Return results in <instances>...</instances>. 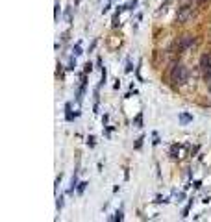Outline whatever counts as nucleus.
I'll return each instance as SVG.
<instances>
[{
	"label": "nucleus",
	"mask_w": 211,
	"mask_h": 222,
	"mask_svg": "<svg viewBox=\"0 0 211 222\" xmlns=\"http://www.w3.org/2000/svg\"><path fill=\"white\" fill-rule=\"evenodd\" d=\"M187 76H189V72H187L185 65H181V63L174 65L172 72H171V80H172V83H176V85H181V83H185V81H187Z\"/></svg>",
	"instance_id": "nucleus-1"
},
{
	"label": "nucleus",
	"mask_w": 211,
	"mask_h": 222,
	"mask_svg": "<svg viewBox=\"0 0 211 222\" xmlns=\"http://www.w3.org/2000/svg\"><path fill=\"white\" fill-rule=\"evenodd\" d=\"M200 67H202V71L204 74H206V80L211 78V56H202V61H200Z\"/></svg>",
	"instance_id": "nucleus-2"
},
{
	"label": "nucleus",
	"mask_w": 211,
	"mask_h": 222,
	"mask_svg": "<svg viewBox=\"0 0 211 222\" xmlns=\"http://www.w3.org/2000/svg\"><path fill=\"white\" fill-rule=\"evenodd\" d=\"M193 13H194V9H193V8H181V11L178 13L176 20H178V22H185L187 19H191V17H193Z\"/></svg>",
	"instance_id": "nucleus-3"
},
{
	"label": "nucleus",
	"mask_w": 211,
	"mask_h": 222,
	"mask_svg": "<svg viewBox=\"0 0 211 222\" xmlns=\"http://www.w3.org/2000/svg\"><path fill=\"white\" fill-rule=\"evenodd\" d=\"M193 43H194V39H193L191 35H184V37L180 39V43H178V50L184 52V50H187V48H191Z\"/></svg>",
	"instance_id": "nucleus-4"
},
{
	"label": "nucleus",
	"mask_w": 211,
	"mask_h": 222,
	"mask_svg": "<svg viewBox=\"0 0 211 222\" xmlns=\"http://www.w3.org/2000/svg\"><path fill=\"white\" fill-rule=\"evenodd\" d=\"M74 189H78V178H76V174L72 176V182H70V187H69V194H72Z\"/></svg>",
	"instance_id": "nucleus-5"
},
{
	"label": "nucleus",
	"mask_w": 211,
	"mask_h": 222,
	"mask_svg": "<svg viewBox=\"0 0 211 222\" xmlns=\"http://www.w3.org/2000/svg\"><path fill=\"white\" fill-rule=\"evenodd\" d=\"M193 120V117L191 115H187V113H180V122L181 124H187V122H191Z\"/></svg>",
	"instance_id": "nucleus-6"
},
{
	"label": "nucleus",
	"mask_w": 211,
	"mask_h": 222,
	"mask_svg": "<svg viewBox=\"0 0 211 222\" xmlns=\"http://www.w3.org/2000/svg\"><path fill=\"white\" fill-rule=\"evenodd\" d=\"M83 52H82V43H76L74 45V56H76V58H78V56H82Z\"/></svg>",
	"instance_id": "nucleus-7"
},
{
	"label": "nucleus",
	"mask_w": 211,
	"mask_h": 222,
	"mask_svg": "<svg viewBox=\"0 0 211 222\" xmlns=\"http://www.w3.org/2000/svg\"><path fill=\"white\" fill-rule=\"evenodd\" d=\"M141 126H143V115L139 113V115L135 117V128H141Z\"/></svg>",
	"instance_id": "nucleus-8"
},
{
	"label": "nucleus",
	"mask_w": 211,
	"mask_h": 222,
	"mask_svg": "<svg viewBox=\"0 0 211 222\" xmlns=\"http://www.w3.org/2000/svg\"><path fill=\"white\" fill-rule=\"evenodd\" d=\"M89 183L87 182H82V183H78V194H82L83 191H85V187H87Z\"/></svg>",
	"instance_id": "nucleus-9"
},
{
	"label": "nucleus",
	"mask_w": 211,
	"mask_h": 222,
	"mask_svg": "<svg viewBox=\"0 0 211 222\" xmlns=\"http://www.w3.org/2000/svg\"><path fill=\"white\" fill-rule=\"evenodd\" d=\"M67 68H69V71H74V68H76V56H74L72 59H70V63H69V67H67Z\"/></svg>",
	"instance_id": "nucleus-10"
},
{
	"label": "nucleus",
	"mask_w": 211,
	"mask_h": 222,
	"mask_svg": "<svg viewBox=\"0 0 211 222\" xmlns=\"http://www.w3.org/2000/svg\"><path fill=\"white\" fill-rule=\"evenodd\" d=\"M65 109H67V120H72V113H70V104H67Z\"/></svg>",
	"instance_id": "nucleus-11"
},
{
	"label": "nucleus",
	"mask_w": 211,
	"mask_h": 222,
	"mask_svg": "<svg viewBox=\"0 0 211 222\" xmlns=\"http://www.w3.org/2000/svg\"><path fill=\"white\" fill-rule=\"evenodd\" d=\"M56 207H58V211H61V207H63V196L58 198V204H56Z\"/></svg>",
	"instance_id": "nucleus-12"
},
{
	"label": "nucleus",
	"mask_w": 211,
	"mask_h": 222,
	"mask_svg": "<svg viewBox=\"0 0 211 222\" xmlns=\"http://www.w3.org/2000/svg\"><path fill=\"white\" fill-rule=\"evenodd\" d=\"M135 6H137V0H132V2H130L128 6H126V9H133Z\"/></svg>",
	"instance_id": "nucleus-13"
},
{
	"label": "nucleus",
	"mask_w": 211,
	"mask_h": 222,
	"mask_svg": "<svg viewBox=\"0 0 211 222\" xmlns=\"http://www.w3.org/2000/svg\"><path fill=\"white\" fill-rule=\"evenodd\" d=\"M87 144H89V146H95V137H93V135L87 137Z\"/></svg>",
	"instance_id": "nucleus-14"
},
{
	"label": "nucleus",
	"mask_w": 211,
	"mask_h": 222,
	"mask_svg": "<svg viewBox=\"0 0 211 222\" xmlns=\"http://www.w3.org/2000/svg\"><path fill=\"white\" fill-rule=\"evenodd\" d=\"M143 141H145V137L141 135V137L137 139V143H135V148H141V144H143Z\"/></svg>",
	"instance_id": "nucleus-15"
},
{
	"label": "nucleus",
	"mask_w": 211,
	"mask_h": 222,
	"mask_svg": "<svg viewBox=\"0 0 211 222\" xmlns=\"http://www.w3.org/2000/svg\"><path fill=\"white\" fill-rule=\"evenodd\" d=\"M58 15H59V2H56V20H58Z\"/></svg>",
	"instance_id": "nucleus-16"
},
{
	"label": "nucleus",
	"mask_w": 211,
	"mask_h": 222,
	"mask_svg": "<svg viewBox=\"0 0 211 222\" xmlns=\"http://www.w3.org/2000/svg\"><path fill=\"white\" fill-rule=\"evenodd\" d=\"M115 215H117V217H115V220H122V211H117Z\"/></svg>",
	"instance_id": "nucleus-17"
},
{
	"label": "nucleus",
	"mask_w": 211,
	"mask_h": 222,
	"mask_svg": "<svg viewBox=\"0 0 211 222\" xmlns=\"http://www.w3.org/2000/svg\"><path fill=\"white\" fill-rule=\"evenodd\" d=\"M65 19H67V22H70V8H69L67 13H65Z\"/></svg>",
	"instance_id": "nucleus-18"
},
{
	"label": "nucleus",
	"mask_w": 211,
	"mask_h": 222,
	"mask_svg": "<svg viewBox=\"0 0 211 222\" xmlns=\"http://www.w3.org/2000/svg\"><path fill=\"white\" fill-rule=\"evenodd\" d=\"M154 144H159V137H158V133H154V141H152Z\"/></svg>",
	"instance_id": "nucleus-19"
},
{
	"label": "nucleus",
	"mask_w": 211,
	"mask_h": 222,
	"mask_svg": "<svg viewBox=\"0 0 211 222\" xmlns=\"http://www.w3.org/2000/svg\"><path fill=\"white\" fill-rule=\"evenodd\" d=\"M91 67H93L91 63H87V65H85V72H91Z\"/></svg>",
	"instance_id": "nucleus-20"
}]
</instances>
